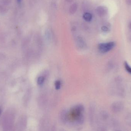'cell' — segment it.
<instances>
[{
    "instance_id": "obj_14",
    "label": "cell",
    "mask_w": 131,
    "mask_h": 131,
    "mask_svg": "<svg viewBox=\"0 0 131 131\" xmlns=\"http://www.w3.org/2000/svg\"><path fill=\"white\" fill-rule=\"evenodd\" d=\"M98 131H108V130L105 127H101L99 128Z\"/></svg>"
},
{
    "instance_id": "obj_10",
    "label": "cell",
    "mask_w": 131,
    "mask_h": 131,
    "mask_svg": "<svg viewBox=\"0 0 131 131\" xmlns=\"http://www.w3.org/2000/svg\"><path fill=\"white\" fill-rule=\"evenodd\" d=\"M124 67L126 71H127L128 73L131 74V67L130 66V65L127 62H126V61L125 62Z\"/></svg>"
},
{
    "instance_id": "obj_16",
    "label": "cell",
    "mask_w": 131,
    "mask_h": 131,
    "mask_svg": "<svg viewBox=\"0 0 131 131\" xmlns=\"http://www.w3.org/2000/svg\"><path fill=\"white\" fill-rule=\"evenodd\" d=\"M126 4L128 5H131V0H125Z\"/></svg>"
},
{
    "instance_id": "obj_7",
    "label": "cell",
    "mask_w": 131,
    "mask_h": 131,
    "mask_svg": "<svg viewBox=\"0 0 131 131\" xmlns=\"http://www.w3.org/2000/svg\"><path fill=\"white\" fill-rule=\"evenodd\" d=\"M83 18L86 21H90L92 19V15L89 13H86L83 15Z\"/></svg>"
},
{
    "instance_id": "obj_8",
    "label": "cell",
    "mask_w": 131,
    "mask_h": 131,
    "mask_svg": "<svg viewBox=\"0 0 131 131\" xmlns=\"http://www.w3.org/2000/svg\"><path fill=\"white\" fill-rule=\"evenodd\" d=\"M101 117L103 120H106L108 118L109 115L106 111H102L101 113Z\"/></svg>"
},
{
    "instance_id": "obj_17",
    "label": "cell",
    "mask_w": 131,
    "mask_h": 131,
    "mask_svg": "<svg viewBox=\"0 0 131 131\" xmlns=\"http://www.w3.org/2000/svg\"><path fill=\"white\" fill-rule=\"evenodd\" d=\"M17 2L18 3H20L21 2V0H17Z\"/></svg>"
},
{
    "instance_id": "obj_11",
    "label": "cell",
    "mask_w": 131,
    "mask_h": 131,
    "mask_svg": "<svg viewBox=\"0 0 131 131\" xmlns=\"http://www.w3.org/2000/svg\"><path fill=\"white\" fill-rule=\"evenodd\" d=\"M45 78L43 76H41L38 77L37 79V83L39 85H41L44 82Z\"/></svg>"
},
{
    "instance_id": "obj_2",
    "label": "cell",
    "mask_w": 131,
    "mask_h": 131,
    "mask_svg": "<svg viewBox=\"0 0 131 131\" xmlns=\"http://www.w3.org/2000/svg\"><path fill=\"white\" fill-rule=\"evenodd\" d=\"M115 45V43L113 41L106 43H102L99 45V50L101 53H107L112 50L114 47Z\"/></svg>"
},
{
    "instance_id": "obj_19",
    "label": "cell",
    "mask_w": 131,
    "mask_h": 131,
    "mask_svg": "<svg viewBox=\"0 0 131 131\" xmlns=\"http://www.w3.org/2000/svg\"><path fill=\"white\" fill-rule=\"evenodd\" d=\"M1 109H0V114H1Z\"/></svg>"
},
{
    "instance_id": "obj_3",
    "label": "cell",
    "mask_w": 131,
    "mask_h": 131,
    "mask_svg": "<svg viewBox=\"0 0 131 131\" xmlns=\"http://www.w3.org/2000/svg\"><path fill=\"white\" fill-rule=\"evenodd\" d=\"M124 104L121 102L117 101L114 102L111 105V110L114 113H118L123 110Z\"/></svg>"
},
{
    "instance_id": "obj_6",
    "label": "cell",
    "mask_w": 131,
    "mask_h": 131,
    "mask_svg": "<svg viewBox=\"0 0 131 131\" xmlns=\"http://www.w3.org/2000/svg\"><path fill=\"white\" fill-rule=\"evenodd\" d=\"M97 12L99 15L101 16H103L105 14L106 11L103 7H100L98 8Z\"/></svg>"
},
{
    "instance_id": "obj_5",
    "label": "cell",
    "mask_w": 131,
    "mask_h": 131,
    "mask_svg": "<svg viewBox=\"0 0 131 131\" xmlns=\"http://www.w3.org/2000/svg\"><path fill=\"white\" fill-rule=\"evenodd\" d=\"M75 122L78 124L82 125L84 121V117L83 114H82L79 116H78L75 120Z\"/></svg>"
},
{
    "instance_id": "obj_9",
    "label": "cell",
    "mask_w": 131,
    "mask_h": 131,
    "mask_svg": "<svg viewBox=\"0 0 131 131\" xmlns=\"http://www.w3.org/2000/svg\"><path fill=\"white\" fill-rule=\"evenodd\" d=\"M77 5L76 4H74L71 6L70 8V12L71 14H73L76 12L77 9Z\"/></svg>"
},
{
    "instance_id": "obj_1",
    "label": "cell",
    "mask_w": 131,
    "mask_h": 131,
    "mask_svg": "<svg viewBox=\"0 0 131 131\" xmlns=\"http://www.w3.org/2000/svg\"><path fill=\"white\" fill-rule=\"evenodd\" d=\"M84 110V108L82 105H78L75 106L71 109L70 112L69 113L68 120L70 118H73L75 121L78 116L82 114Z\"/></svg>"
},
{
    "instance_id": "obj_12",
    "label": "cell",
    "mask_w": 131,
    "mask_h": 131,
    "mask_svg": "<svg viewBox=\"0 0 131 131\" xmlns=\"http://www.w3.org/2000/svg\"><path fill=\"white\" fill-rule=\"evenodd\" d=\"M61 86V82L60 81L58 80L55 82V86L56 89L59 90Z\"/></svg>"
},
{
    "instance_id": "obj_13",
    "label": "cell",
    "mask_w": 131,
    "mask_h": 131,
    "mask_svg": "<svg viewBox=\"0 0 131 131\" xmlns=\"http://www.w3.org/2000/svg\"><path fill=\"white\" fill-rule=\"evenodd\" d=\"M127 122L129 125L131 126V114L128 115L127 117Z\"/></svg>"
},
{
    "instance_id": "obj_18",
    "label": "cell",
    "mask_w": 131,
    "mask_h": 131,
    "mask_svg": "<svg viewBox=\"0 0 131 131\" xmlns=\"http://www.w3.org/2000/svg\"><path fill=\"white\" fill-rule=\"evenodd\" d=\"M130 28L131 29V23L130 24Z\"/></svg>"
},
{
    "instance_id": "obj_4",
    "label": "cell",
    "mask_w": 131,
    "mask_h": 131,
    "mask_svg": "<svg viewBox=\"0 0 131 131\" xmlns=\"http://www.w3.org/2000/svg\"><path fill=\"white\" fill-rule=\"evenodd\" d=\"M60 118L61 121L63 124H66L68 121V113L66 110H62L60 114Z\"/></svg>"
},
{
    "instance_id": "obj_15",
    "label": "cell",
    "mask_w": 131,
    "mask_h": 131,
    "mask_svg": "<svg viewBox=\"0 0 131 131\" xmlns=\"http://www.w3.org/2000/svg\"><path fill=\"white\" fill-rule=\"evenodd\" d=\"M101 28L102 30L103 31H105V32L107 31L108 30V28L107 27H106V26H103Z\"/></svg>"
}]
</instances>
